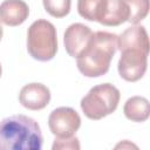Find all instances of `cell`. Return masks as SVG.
<instances>
[{"label": "cell", "mask_w": 150, "mask_h": 150, "mask_svg": "<svg viewBox=\"0 0 150 150\" xmlns=\"http://www.w3.org/2000/svg\"><path fill=\"white\" fill-rule=\"evenodd\" d=\"M27 50L38 61H49L57 52V35L54 25L45 19L34 21L27 32Z\"/></svg>", "instance_id": "cell-4"}, {"label": "cell", "mask_w": 150, "mask_h": 150, "mask_svg": "<svg viewBox=\"0 0 150 150\" xmlns=\"http://www.w3.org/2000/svg\"><path fill=\"white\" fill-rule=\"evenodd\" d=\"M117 50V35L105 30L93 33L88 45L76 57L77 69L87 77H98L108 73Z\"/></svg>", "instance_id": "cell-1"}, {"label": "cell", "mask_w": 150, "mask_h": 150, "mask_svg": "<svg viewBox=\"0 0 150 150\" xmlns=\"http://www.w3.org/2000/svg\"><path fill=\"white\" fill-rule=\"evenodd\" d=\"M48 127L55 137H71L81 127V117L70 107L54 109L48 117Z\"/></svg>", "instance_id": "cell-6"}, {"label": "cell", "mask_w": 150, "mask_h": 150, "mask_svg": "<svg viewBox=\"0 0 150 150\" xmlns=\"http://www.w3.org/2000/svg\"><path fill=\"white\" fill-rule=\"evenodd\" d=\"M42 143V132L34 118L13 115L0 122V150H40Z\"/></svg>", "instance_id": "cell-2"}, {"label": "cell", "mask_w": 150, "mask_h": 150, "mask_svg": "<svg viewBox=\"0 0 150 150\" xmlns=\"http://www.w3.org/2000/svg\"><path fill=\"white\" fill-rule=\"evenodd\" d=\"M120 90L110 84L102 83L93 87L81 100V109L89 120H101L112 114L120 102Z\"/></svg>", "instance_id": "cell-3"}, {"label": "cell", "mask_w": 150, "mask_h": 150, "mask_svg": "<svg viewBox=\"0 0 150 150\" xmlns=\"http://www.w3.org/2000/svg\"><path fill=\"white\" fill-rule=\"evenodd\" d=\"M29 15L28 5L23 0H5L0 4V22L15 27L23 23Z\"/></svg>", "instance_id": "cell-9"}, {"label": "cell", "mask_w": 150, "mask_h": 150, "mask_svg": "<svg viewBox=\"0 0 150 150\" xmlns=\"http://www.w3.org/2000/svg\"><path fill=\"white\" fill-rule=\"evenodd\" d=\"M91 35L93 32L88 26L80 22L71 23L63 35V43L67 53L71 57H77L88 45Z\"/></svg>", "instance_id": "cell-7"}, {"label": "cell", "mask_w": 150, "mask_h": 150, "mask_svg": "<svg viewBox=\"0 0 150 150\" xmlns=\"http://www.w3.org/2000/svg\"><path fill=\"white\" fill-rule=\"evenodd\" d=\"M53 150H64V149H71V150H79L80 149V143H79V138L77 137H66V138H60V137H56L54 143H53V146H52Z\"/></svg>", "instance_id": "cell-16"}, {"label": "cell", "mask_w": 150, "mask_h": 150, "mask_svg": "<svg viewBox=\"0 0 150 150\" xmlns=\"http://www.w3.org/2000/svg\"><path fill=\"white\" fill-rule=\"evenodd\" d=\"M105 0H77L79 14L89 21H100Z\"/></svg>", "instance_id": "cell-13"}, {"label": "cell", "mask_w": 150, "mask_h": 150, "mask_svg": "<svg viewBox=\"0 0 150 150\" xmlns=\"http://www.w3.org/2000/svg\"><path fill=\"white\" fill-rule=\"evenodd\" d=\"M123 112L130 121L144 122L150 116V103L143 96H132L124 103Z\"/></svg>", "instance_id": "cell-12"}, {"label": "cell", "mask_w": 150, "mask_h": 150, "mask_svg": "<svg viewBox=\"0 0 150 150\" xmlns=\"http://www.w3.org/2000/svg\"><path fill=\"white\" fill-rule=\"evenodd\" d=\"M46 12L54 18H63L70 12L71 0H42Z\"/></svg>", "instance_id": "cell-15"}, {"label": "cell", "mask_w": 150, "mask_h": 150, "mask_svg": "<svg viewBox=\"0 0 150 150\" xmlns=\"http://www.w3.org/2000/svg\"><path fill=\"white\" fill-rule=\"evenodd\" d=\"M1 73H2V68H1V63H0V77H1Z\"/></svg>", "instance_id": "cell-18"}, {"label": "cell", "mask_w": 150, "mask_h": 150, "mask_svg": "<svg viewBox=\"0 0 150 150\" xmlns=\"http://www.w3.org/2000/svg\"><path fill=\"white\" fill-rule=\"evenodd\" d=\"M2 34H4V29H2V26H1V23H0V40H1V38H2Z\"/></svg>", "instance_id": "cell-17"}, {"label": "cell", "mask_w": 150, "mask_h": 150, "mask_svg": "<svg viewBox=\"0 0 150 150\" xmlns=\"http://www.w3.org/2000/svg\"><path fill=\"white\" fill-rule=\"evenodd\" d=\"M117 48L122 52L129 48L142 49L149 53V38L143 26H131L117 36Z\"/></svg>", "instance_id": "cell-10"}, {"label": "cell", "mask_w": 150, "mask_h": 150, "mask_svg": "<svg viewBox=\"0 0 150 150\" xmlns=\"http://www.w3.org/2000/svg\"><path fill=\"white\" fill-rule=\"evenodd\" d=\"M148 52L129 48L121 52L117 69L120 76L128 82H136L143 77L148 66Z\"/></svg>", "instance_id": "cell-5"}, {"label": "cell", "mask_w": 150, "mask_h": 150, "mask_svg": "<svg viewBox=\"0 0 150 150\" xmlns=\"http://www.w3.org/2000/svg\"><path fill=\"white\" fill-rule=\"evenodd\" d=\"M129 8L128 21L130 23L137 25L149 13V0H124Z\"/></svg>", "instance_id": "cell-14"}, {"label": "cell", "mask_w": 150, "mask_h": 150, "mask_svg": "<svg viewBox=\"0 0 150 150\" xmlns=\"http://www.w3.org/2000/svg\"><path fill=\"white\" fill-rule=\"evenodd\" d=\"M129 8L124 0H105V5L100 19V23L104 26H120L128 21Z\"/></svg>", "instance_id": "cell-11"}, {"label": "cell", "mask_w": 150, "mask_h": 150, "mask_svg": "<svg viewBox=\"0 0 150 150\" xmlns=\"http://www.w3.org/2000/svg\"><path fill=\"white\" fill-rule=\"evenodd\" d=\"M22 107L29 110H41L50 101V91L42 83H28L23 86L19 94Z\"/></svg>", "instance_id": "cell-8"}]
</instances>
